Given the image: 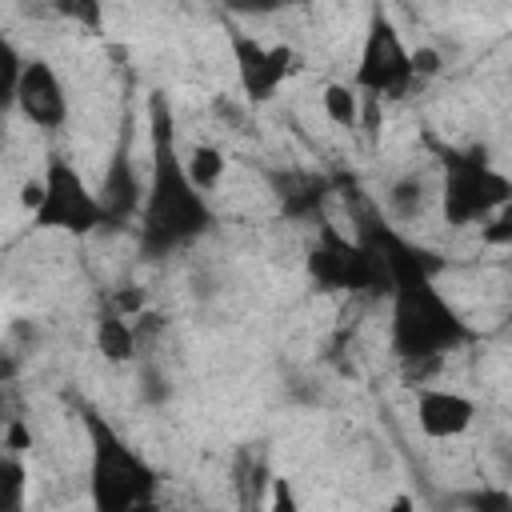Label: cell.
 I'll list each match as a JSON object with an SVG mask.
<instances>
[{
    "instance_id": "obj_1",
    "label": "cell",
    "mask_w": 512,
    "mask_h": 512,
    "mask_svg": "<svg viewBox=\"0 0 512 512\" xmlns=\"http://www.w3.org/2000/svg\"><path fill=\"white\" fill-rule=\"evenodd\" d=\"M40 184H44V200L32 212V224L36 228H44V232H68V236H88L104 220L100 196L88 188V180L64 156H52L44 164Z\"/></svg>"
},
{
    "instance_id": "obj_2",
    "label": "cell",
    "mask_w": 512,
    "mask_h": 512,
    "mask_svg": "<svg viewBox=\"0 0 512 512\" xmlns=\"http://www.w3.org/2000/svg\"><path fill=\"white\" fill-rule=\"evenodd\" d=\"M204 224H208V212H204L200 196H196L192 184L184 180L180 160L164 148V156H160V164H156V184H152V196H148V212H144L148 240L172 244V240L192 236V232L204 228Z\"/></svg>"
},
{
    "instance_id": "obj_3",
    "label": "cell",
    "mask_w": 512,
    "mask_h": 512,
    "mask_svg": "<svg viewBox=\"0 0 512 512\" xmlns=\"http://www.w3.org/2000/svg\"><path fill=\"white\" fill-rule=\"evenodd\" d=\"M96 456H92V504L96 512H132L152 496V472L116 440L108 428H92Z\"/></svg>"
},
{
    "instance_id": "obj_4",
    "label": "cell",
    "mask_w": 512,
    "mask_h": 512,
    "mask_svg": "<svg viewBox=\"0 0 512 512\" xmlns=\"http://www.w3.org/2000/svg\"><path fill=\"white\" fill-rule=\"evenodd\" d=\"M352 88L356 92H372V96H404L412 88V72H408V48L400 40V32L392 28L388 16H372V28L364 36V48H360V64H356V76H352Z\"/></svg>"
},
{
    "instance_id": "obj_5",
    "label": "cell",
    "mask_w": 512,
    "mask_h": 512,
    "mask_svg": "<svg viewBox=\"0 0 512 512\" xmlns=\"http://www.w3.org/2000/svg\"><path fill=\"white\" fill-rule=\"evenodd\" d=\"M232 60H236V80H240V92L252 100V104H264L280 92L284 80H292L300 68H304V56L288 44H260L256 36L248 32H232Z\"/></svg>"
},
{
    "instance_id": "obj_6",
    "label": "cell",
    "mask_w": 512,
    "mask_h": 512,
    "mask_svg": "<svg viewBox=\"0 0 512 512\" xmlns=\"http://www.w3.org/2000/svg\"><path fill=\"white\" fill-rule=\"evenodd\" d=\"M508 196V180L480 168V164H464L448 176L444 184V216L456 220V224H468L476 216H484L488 208L504 204Z\"/></svg>"
},
{
    "instance_id": "obj_7",
    "label": "cell",
    "mask_w": 512,
    "mask_h": 512,
    "mask_svg": "<svg viewBox=\"0 0 512 512\" xmlns=\"http://www.w3.org/2000/svg\"><path fill=\"white\" fill-rule=\"evenodd\" d=\"M12 104H20V112L36 128H60L68 120V96H64V84L48 60H24Z\"/></svg>"
},
{
    "instance_id": "obj_8",
    "label": "cell",
    "mask_w": 512,
    "mask_h": 512,
    "mask_svg": "<svg viewBox=\"0 0 512 512\" xmlns=\"http://www.w3.org/2000/svg\"><path fill=\"white\" fill-rule=\"evenodd\" d=\"M476 420V404L452 388H424L416 396V428L428 440H452L468 432Z\"/></svg>"
},
{
    "instance_id": "obj_9",
    "label": "cell",
    "mask_w": 512,
    "mask_h": 512,
    "mask_svg": "<svg viewBox=\"0 0 512 512\" xmlns=\"http://www.w3.org/2000/svg\"><path fill=\"white\" fill-rule=\"evenodd\" d=\"M92 344L108 364H128L136 356V328H132V320H124L112 308H104L96 328H92Z\"/></svg>"
},
{
    "instance_id": "obj_10",
    "label": "cell",
    "mask_w": 512,
    "mask_h": 512,
    "mask_svg": "<svg viewBox=\"0 0 512 512\" xmlns=\"http://www.w3.org/2000/svg\"><path fill=\"white\" fill-rule=\"evenodd\" d=\"M180 168H184V180H188L192 188H200V192H212V188L224 180V172H228V160H224V152H220L216 144H192V148L184 152Z\"/></svg>"
},
{
    "instance_id": "obj_11",
    "label": "cell",
    "mask_w": 512,
    "mask_h": 512,
    "mask_svg": "<svg viewBox=\"0 0 512 512\" xmlns=\"http://www.w3.org/2000/svg\"><path fill=\"white\" fill-rule=\"evenodd\" d=\"M320 104H324V116L336 124V128H356L364 108H360V92L344 80H328L320 88Z\"/></svg>"
},
{
    "instance_id": "obj_12",
    "label": "cell",
    "mask_w": 512,
    "mask_h": 512,
    "mask_svg": "<svg viewBox=\"0 0 512 512\" xmlns=\"http://www.w3.org/2000/svg\"><path fill=\"white\" fill-rule=\"evenodd\" d=\"M24 492H28V472L20 456L0 452V512H24Z\"/></svg>"
},
{
    "instance_id": "obj_13",
    "label": "cell",
    "mask_w": 512,
    "mask_h": 512,
    "mask_svg": "<svg viewBox=\"0 0 512 512\" xmlns=\"http://www.w3.org/2000/svg\"><path fill=\"white\" fill-rule=\"evenodd\" d=\"M20 68H24L20 52H16V48H12V44L0 36V108L16 100V80H20Z\"/></svg>"
},
{
    "instance_id": "obj_14",
    "label": "cell",
    "mask_w": 512,
    "mask_h": 512,
    "mask_svg": "<svg viewBox=\"0 0 512 512\" xmlns=\"http://www.w3.org/2000/svg\"><path fill=\"white\" fill-rule=\"evenodd\" d=\"M440 68H444L440 48L420 44V48H412V52H408V72H412V80H428V76H436Z\"/></svg>"
},
{
    "instance_id": "obj_15",
    "label": "cell",
    "mask_w": 512,
    "mask_h": 512,
    "mask_svg": "<svg viewBox=\"0 0 512 512\" xmlns=\"http://www.w3.org/2000/svg\"><path fill=\"white\" fill-rule=\"evenodd\" d=\"M268 512H300V500H296L288 476H272V488H268Z\"/></svg>"
},
{
    "instance_id": "obj_16",
    "label": "cell",
    "mask_w": 512,
    "mask_h": 512,
    "mask_svg": "<svg viewBox=\"0 0 512 512\" xmlns=\"http://www.w3.org/2000/svg\"><path fill=\"white\" fill-rule=\"evenodd\" d=\"M420 180H400L396 188H392V208L400 212V216H412V212H420Z\"/></svg>"
},
{
    "instance_id": "obj_17",
    "label": "cell",
    "mask_w": 512,
    "mask_h": 512,
    "mask_svg": "<svg viewBox=\"0 0 512 512\" xmlns=\"http://www.w3.org/2000/svg\"><path fill=\"white\" fill-rule=\"evenodd\" d=\"M116 316H124V320H132L140 308H144V292L140 288H124V292H116L112 296V304H108Z\"/></svg>"
},
{
    "instance_id": "obj_18",
    "label": "cell",
    "mask_w": 512,
    "mask_h": 512,
    "mask_svg": "<svg viewBox=\"0 0 512 512\" xmlns=\"http://www.w3.org/2000/svg\"><path fill=\"white\" fill-rule=\"evenodd\" d=\"M4 448H8L12 456H20L24 448H32V436H28V428H24L20 420H12V424H8V436H4Z\"/></svg>"
},
{
    "instance_id": "obj_19",
    "label": "cell",
    "mask_w": 512,
    "mask_h": 512,
    "mask_svg": "<svg viewBox=\"0 0 512 512\" xmlns=\"http://www.w3.org/2000/svg\"><path fill=\"white\" fill-rule=\"evenodd\" d=\"M40 200H44V184H40V180H24V184H20V204H24L28 216L40 208Z\"/></svg>"
},
{
    "instance_id": "obj_20",
    "label": "cell",
    "mask_w": 512,
    "mask_h": 512,
    "mask_svg": "<svg viewBox=\"0 0 512 512\" xmlns=\"http://www.w3.org/2000/svg\"><path fill=\"white\" fill-rule=\"evenodd\" d=\"M476 508H480V512H512V504H508L504 492H480Z\"/></svg>"
},
{
    "instance_id": "obj_21",
    "label": "cell",
    "mask_w": 512,
    "mask_h": 512,
    "mask_svg": "<svg viewBox=\"0 0 512 512\" xmlns=\"http://www.w3.org/2000/svg\"><path fill=\"white\" fill-rule=\"evenodd\" d=\"M384 512H416V500H412L408 492H400V496H392V504H388Z\"/></svg>"
}]
</instances>
